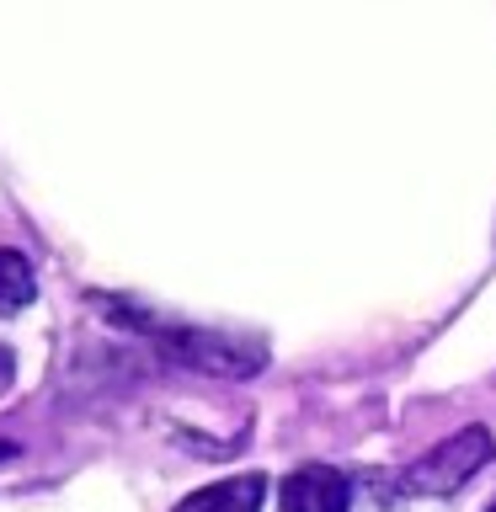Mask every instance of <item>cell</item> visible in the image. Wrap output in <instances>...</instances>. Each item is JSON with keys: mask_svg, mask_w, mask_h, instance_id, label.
Here are the masks:
<instances>
[{"mask_svg": "<svg viewBox=\"0 0 496 512\" xmlns=\"http://www.w3.org/2000/svg\"><path fill=\"white\" fill-rule=\"evenodd\" d=\"M267 502V475H230V480H214V486L192 491L176 512H262Z\"/></svg>", "mask_w": 496, "mask_h": 512, "instance_id": "4", "label": "cell"}, {"mask_svg": "<svg viewBox=\"0 0 496 512\" xmlns=\"http://www.w3.org/2000/svg\"><path fill=\"white\" fill-rule=\"evenodd\" d=\"M491 454H496V443H491L486 427H475V422L459 427L448 443H438L432 454H422L406 475H400V496H448V491L470 486V480L491 464Z\"/></svg>", "mask_w": 496, "mask_h": 512, "instance_id": "2", "label": "cell"}, {"mask_svg": "<svg viewBox=\"0 0 496 512\" xmlns=\"http://www.w3.org/2000/svg\"><path fill=\"white\" fill-rule=\"evenodd\" d=\"M352 480L331 464H304L278 486V512H347Z\"/></svg>", "mask_w": 496, "mask_h": 512, "instance_id": "3", "label": "cell"}, {"mask_svg": "<svg viewBox=\"0 0 496 512\" xmlns=\"http://www.w3.org/2000/svg\"><path fill=\"white\" fill-rule=\"evenodd\" d=\"M112 315L123 320V326H134L139 336H150L155 347H166L171 358H182L192 368H203V374H230V379H246L256 368L267 363L262 347H246L235 342V336H219V331H198V326H176V320H155L144 310H118V304H107Z\"/></svg>", "mask_w": 496, "mask_h": 512, "instance_id": "1", "label": "cell"}, {"mask_svg": "<svg viewBox=\"0 0 496 512\" xmlns=\"http://www.w3.org/2000/svg\"><path fill=\"white\" fill-rule=\"evenodd\" d=\"M491 512H496V507H491Z\"/></svg>", "mask_w": 496, "mask_h": 512, "instance_id": "8", "label": "cell"}, {"mask_svg": "<svg viewBox=\"0 0 496 512\" xmlns=\"http://www.w3.org/2000/svg\"><path fill=\"white\" fill-rule=\"evenodd\" d=\"M0 454H11V448H0Z\"/></svg>", "mask_w": 496, "mask_h": 512, "instance_id": "7", "label": "cell"}, {"mask_svg": "<svg viewBox=\"0 0 496 512\" xmlns=\"http://www.w3.org/2000/svg\"><path fill=\"white\" fill-rule=\"evenodd\" d=\"M32 294H38V278H32V262L22 251H0V315L27 310Z\"/></svg>", "mask_w": 496, "mask_h": 512, "instance_id": "5", "label": "cell"}, {"mask_svg": "<svg viewBox=\"0 0 496 512\" xmlns=\"http://www.w3.org/2000/svg\"><path fill=\"white\" fill-rule=\"evenodd\" d=\"M6 384H11V352H0V395H6Z\"/></svg>", "mask_w": 496, "mask_h": 512, "instance_id": "6", "label": "cell"}]
</instances>
